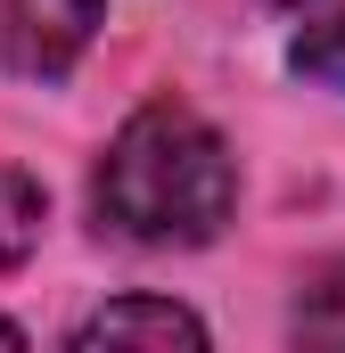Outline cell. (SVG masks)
Returning a JSON list of instances; mask_svg holds the SVG:
<instances>
[{
	"label": "cell",
	"instance_id": "obj_1",
	"mask_svg": "<svg viewBox=\"0 0 345 353\" xmlns=\"http://www.w3.org/2000/svg\"><path fill=\"white\" fill-rule=\"evenodd\" d=\"M90 197H99V222L132 247H206L239 205V165L197 107L148 99L107 140Z\"/></svg>",
	"mask_w": 345,
	"mask_h": 353
},
{
	"label": "cell",
	"instance_id": "obj_2",
	"mask_svg": "<svg viewBox=\"0 0 345 353\" xmlns=\"http://www.w3.org/2000/svg\"><path fill=\"white\" fill-rule=\"evenodd\" d=\"M99 33V0H0V74H66Z\"/></svg>",
	"mask_w": 345,
	"mask_h": 353
},
{
	"label": "cell",
	"instance_id": "obj_3",
	"mask_svg": "<svg viewBox=\"0 0 345 353\" xmlns=\"http://www.w3.org/2000/svg\"><path fill=\"white\" fill-rule=\"evenodd\" d=\"M75 345L83 353H99V345H157V353H172V345H206V321L197 312H181L172 296H115V304H99L83 329H75Z\"/></svg>",
	"mask_w": 345,
	"mask_h": 353
},
{
	"label": "cell",
	"instance_id": "obj_4",
	"mask_svg": "<svg viewBox=\"0 0 345 353\" xmlns=\"http://www.w3.org/2000/svg\"><path fill=\"white\" fill-rule=\"evenodd\" d=\"M41 247V181L0 165V271H17Z\"/></svg>",
	"mask_w": 345,
	"mask_h": 353
},
{
	"label": "cell",
	"instance_id": "obj_5",
	"mask_svg": "<svg viewBox=\"0 0 345 353\" xmlns=\"http://www.w3.org/2000/svg\"><path fill=\"white\" fill-rule=\"evenodd\" d=\"M296 337H304V345H337V353H345V255L304 279V296H296Z\"/></svg>",
	"mask_w": 345,
	"mask_h": 353
},
{
	"label": "cell",
	"instance_id": "obj_6",
	"mask_svg": "<svg viewBox=\"0 0 345 353\" xmlns=\"http://www.w3.org/2000/svg\"><path fill=\"white\" fill-rule=\"evenodd\" d=\"M288 66H296L304 83H321V90H345V17H313V25L296 33Z\"/></svg>",
	"mask_w": 345,
	"mask_h": 353
},
{
	"label": "cell",
	"instance_id": "obj_7",
	"mask_svg": "<svg viewBox=\"0 0 345 353\" xmlns=\"http://www.w3.org/2000/svg\"><path fill=\"white\" fill-rule=\"evenodd\" d=\"M0 345H8V353H17V345H25V329H17V321H0Z\"/></svg>",
	"mask_w": 345,
	"mask_h": 353
},
{
	"label": "cell",
	"instance_id": "obj_8",
	"mask_svg": "<svg viewBox=\"0 0 345 353\" xmlns=\"http://www.w3.org/2000/svg\"><path fill=\"white\" fill-rule=\"evenodd\" d=\"M288 8H304V0H288Z\"/></svg>",
	"mask_w": 345,
	"mask_h": 353
}]
</instances>
